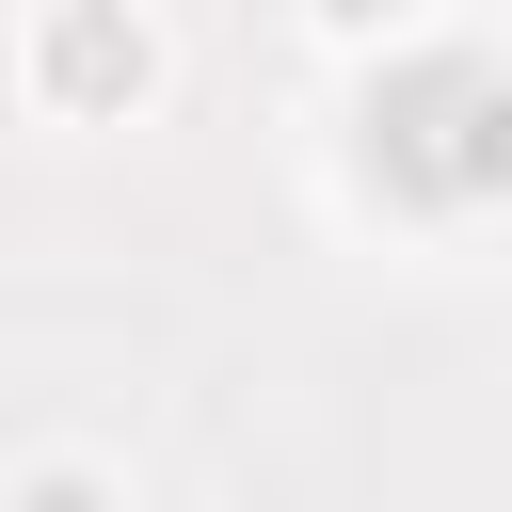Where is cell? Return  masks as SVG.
<instances>
[{
	"instance_id": "4",
	"label": "cell",
	"mask_w": 512,
	"mask_h": 512,
	"mask_svg": "<svg viewBox=\"0 0 512 512\" xmlns=\"http://www.w3.org/2000/svg\"><path fill=\"white\" fill-rule=\"evenodd\" d=\"M320 16H336V32H400L416 0H320Z\"/></svg>"
},
{
	"instance_id": "3",
	"label": "cell",
	"mask_w": 512,
	"mask_h": 512,
	"mask_svg": "<svg viewBox=\"0 0 512 512\" xmlns=\"http://www.w3.org/2000/svg\"><path fill=\"white\" fill-rule=\"evenodd\" d=\"M16 512H112V480H96V464H32V480H16Z\"/></svg>"
},
{
	"instance_id": "2",
	"label": "cell",
	"mask_w": 512,
	"mask_h": 512,
	"mask_svg": "<svg viewBox=\"0 0 512 512\" xmlns=\"http://www.w3.org/2000/svg\"><path fill=\"white\" fill-rule=\"evenodd\" d=\"M32 80H48V112H128V96L160 80V48H144L128 0H64V16L32 32Z\"/></svg>"
},
{
	"instance_id": "1",
	"label": "cell",
	"mask_w": 512,
	"mask_h": 512,
	"mask_svg": "<svg viewBox=\"0 0 512 512\" xmlns=\"http://www.w3.org/2000/svg\"><path fill=\"white\" fill-rule=\"evenodd\" d=\"M368 144V192H400V208H512V64H480V48H416L400 80H368V112H352Z\"/></svg>"
}]
</instances>
